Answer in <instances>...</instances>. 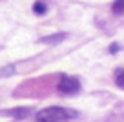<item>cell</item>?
Returning <instances> with one entry per match:
<instances>
[{
	"mask_svg": "<svg viewBox=\"0 0 124 122\" xmlns=\"http://www.w3.org/2000/svg\"><path fill=\"white\" fill-rule=\"evenodd\" d=\"M73 117V111L66 109V107H46V109L39 111L37 113V122H60V120H66V118Z\"/></svg>",
	"mask_w": 124,
	"mask_h": 122,
	"instance_id": "6da1fadb",
	"label": "cell"
},
{
	"mask_svg": "<svg viewBox=\"0 0 124 122\" xmlns=\"http://www.w3.org/2000/svg\"><path fill=\"white\" fill-rule=\"evenodd\" d=\"M58 91L66 93V95H75L80 91V82L75 76H62L58 82Z\"/></svg>",
	"mask_w": 124,
	"mask_h": 122,
	"instance_id": "7a4b0ae2",
	"label": "cell"
},
{
	"mask_svg": "<svg viewBox=\"0 0 124 122\" xmlns=\"http://www.w3.org/2000/svg\"><path fill=\"white\" fill-rule=\"evenodd\" d=\"M29 107H15V109H9L8 113L9 115H13V117H16V118H24L27 113H29Z\"/></svg>",
	"mask_w": 124,
	"mask_h": 122,
	"instance_id": "3957f363",
	"label": "cell"
},
{
	"mask_svg": "<svg viewBox=\"0 0 124 122\" xmlns=\"http://www.w3.org/2000/svg\"><path fill=\"white\" fill-rule=\"evenodd\" d=\"M66 38V33H58V35H53V37H44L42 42L44 44H57L58 40H64Z\"/></svg>",
	"mask_w": 124,
	"mask_h": 122,
	"instance_id": "277c9868",
	"label": "cell"
},
{
	"mask_svg": "<svg viewBox=\"0 0 124 122\" xmlns=\"http://www.w3.org/2000/svg\"><path fill=\"white\" fill-rule=\"evenodd\" d=\"M33 11H35L37 15H44V13H46V4H44V2H35V4H33Z\"/></svg>",
	"mask_w": 124,
	"mask_h": 122,
	"instance_id": "5b68a950",
	"label": "cell"
},
{
	"mask_svg": "<svg viewBox=\"0 0 124 122\" xmlns=\"http://www.w3.org/2000/svg\"><path fill=\"white\" fill-rule=\"evenodd\" d=\"M122 68H119L115 71V82H117V86H119V88H124V80H122Z\"/></svg>",
	"mask_w": 124,
	"mask_h": 122,
	"instance_id": "8992f818",
	"label": "cell"
},
{
	"mask_svg": "<svg viewBox=\"0 0 124 122\" xmlns=\"http://www.w3.org/2000/svg\"><path fill=\"white\" fill-rule=\"evenodd\" d=\"M122 2L124 0H117L115 4H113V13H115V15H120V13H122Z\"/></svg>",
	"mask_w": 124,
	"mask_h": 122,
	"instance_id": "52a82bcc",
	"label": "cell"
}]
</instances>
